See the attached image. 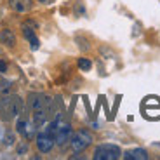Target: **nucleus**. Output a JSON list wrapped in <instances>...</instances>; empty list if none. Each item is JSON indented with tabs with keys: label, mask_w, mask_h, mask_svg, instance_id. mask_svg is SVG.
<instances>
[{
	"label": "nucleus",
	"mask_w": 160,
	"mask_h": 160,
	"mask_svg": "<svg viewBox=\"0 0 160 160\" xmlns=\"http://www.w3.org/2000/svg\"><path fill=\"white\" fill-rule=\"evenodd\" d=\"M16 129L23 138L26 139H32L33 134H35V124L33 122H26V120H18L16 124Z\"/></svg>",
	"instance_id": "6"
},
{
	"label": "nucleus",
	"mask_w": 160,
	"mask_h": 160,
	"mask_svg": "<svg viewBox=\"0 0 160 160\" xmlns=\"http://www.w3.org/2000/svg\"><path fill=\"white\" fill-rule=\"evenodd\" d=\"M0 44H5V45H9V47H12V45L16 44V35H14V32L9 30V28L2 30V32H0Z\"/></svg>",
	"instance_id": "10"
},
{
	"label": "nucleus",
	"mask_w": 160,
	"mask_h": 160,
	"mask_svg": "<svg viewBox=\"0 0 160 160\" xmlns=\"http://www.w3.org/2000/svg\"><path fill=\"white\" fill-rule=\"evenodd\" d=\"M122 157H124L125 160H146L148 158V153H146V150H143V148H134V150L125 152Z\"/></svg>",
	"instance_id": "9"
},
{
	"label": "nucleus",
	"mask_w": 160,
	"mask_h": 160,
	"mask_svg": "<svg viewBox=\"0 0 160 160\" xmlns=\"http://www.w3.org/2000/svg\"><path fill=\"white\" fill-rule=\"evenodd\" d=\"M122 157V152L117 144H99L96 150H94V160H117Z\"/></svg>",
	"instance_id": "2"
},
{
	"label": "nucleus",
	"mask_w": 160,
	"mask_h": 160,
	"mask_svg": "<svg viewBox=\"0 0 160 160\" xmlns=\"http://www.w3.org/2000/svg\"><path fill=\"white\" fill-rule=\"evenodd\" d=\"M0 72L2 73L7 72V63H5V61H0Z\"/></svg>",
	"instance_id": "13"
},
{
	"label": "nucleus",
	"mask_w": 160,
	"mask_h": 160,
	"mask_svg": "<svg viewBox=\"0 0 160 160\" xmlns=\"http://www.w3.org/2000/svg\"><path fill=\"white\" fill-rule=\"evenodd\" d=\"M40 4H52V2H54V0H38Z\"/></svg>",
	"instance_id": "14"
},
{
	"label": "nucleus",
	"mask_w": 160,
	"mask_h": 160,
	"mask_svg": "<svg viewBox=\"0 0 160 160\" xmlns=\"http://www.w3.org/2000/svg\"><path fill=\"white\" fill-rule=\"evenodd\" d=\"M23 110V101L18 96H4L0 99V115L4 120H11L18 117Z\"/></svg>",
	"instance_id": "1"
},
{
	"label": "nucleus",
	"mask_w": 160,
	"mask_h": 160,
	"mask_svg": "<svg viewBox=\"0 0 160 160\" xmlns=\"http://www.w3.org/2000/svg\"><path fill=\"white\" fill-rule=\"evenodd\" d=\"M30 26H35V24L30 21L28 24L24 23L23 24V35L28 38V42H30V47L33 49V51H37L38 49V45H40V42H38V38H37V35H35V32H33V28H30Z\"/></svg>",
	"instance_id": "7"
},
{
	"label": "nucleus",
	"mask_w": 160,
	"mask_h": 160,
	"mask_svg": "<svg viewBox=\"0 0 160 160\" xmlns=\"http://www.w3.org/2000/svg\"><path fill=\"white\" fill-rule=\"evenodd\" d=\"M91 143H92V136L89 134V131H84V129L73 132L72 138H70V146H72L73 152H82Z\"/></svg>",
	"instance_id": "3"
},
{
	"label": "nucleus",
	"mask_w": 160,
	"mask_h": 160,
	"mask_svg": "<svg viewBox=\"0 0 160 160\" xmlns=\"http://www.w3.org/2000/svg\"><path fill=\"white\" fill-rule=\"evenodd\" d=\"M72 125L68 124V122H61L59 118H58V129H56V144H59V146H63V144H66L70 141V138H72Z\"/></svg>",
	"instance_id": "5"
},
{
	"label": "nucleus",
	"mask_w": 160,
	"mask_h": 160,
	"mask_svg": "<svg viewBox=\"0 0 160 160\" xmlns=\"http://www.w3.org/2000/svg\"><path fill=\"white\" fill-rule=\"evenodd\" d=\"M49 104H51V99H49L45 94L42 92H33L28 96V108L32 112H38V110H49Z\"/></svg>",
	"instance_id": "4"
},
{
	"label": "nucleus",
	"mask_w": 160,
	"mask_h": 160,
	"mask_svg": "<svg viewBox=\"0 0 160 160\" xmlns=\"http://www.w3.org/2000/svg\"><path fill=\"white\" fill-rule=\"evenodd\" d=\"M78 68L82 70V72H89V70L92 68V63L87 59V58H80L78 59Z\"/></svg>",
	"instance_id": "11"
},
{
	"label": "nucleus",
	"mask_w": 160,
	"mask_h": 160,
	"mask_svg": "<svg viewBox=\"0 0 160 160\" xmlns=\"http://www.w3.org/2000/svg\"><path fill=\"white\" fill-rule=\"evenodd\" d=\"M11 91V82L9 80H0V92L2 94H7Z\"/></svg>",
	"instance_id": "12"
},
{
	"label": "nucleus",
	"mask_w": 160,
	"mask_h": 160,
	"mask_svg": "<svg viewBox=\"0 0 160 160\" xmlns=\"http://www.w3.org/2000/svg\"><path fill=\"white\" fill-rule=\"evenodd\" d=\"M9 5L12 7V11L19 12V14H24V12L32 11L33 2L32 0H9Z\"/></svg>",
	"instance_id": "8"
}]
</instances>
